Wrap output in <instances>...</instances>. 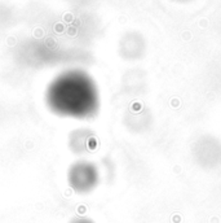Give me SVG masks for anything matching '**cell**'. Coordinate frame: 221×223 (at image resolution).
I'll return each instance as SVG.
<instances>
[{
  "label": "cell",
  "instance_id": "obj_1",
  "mask_svg": "<svg viewBox=\"0 0 221 223\" xmlns=\"http://www.w3.org/2000/svg\"><path fill=\"white\" fill-rule=\"evenodd\" d=\"M44 101L53 114L63 118L89 119L100 110V94L95 79L83 70L58 74L45 90Z\"/></svg>",
  "mask_w": 221,
  "mask_h": 223
},
{
  "label": "cell",
  "instance_id": "obj_2",
  "mask_svg": "<svg viewBox=\"0 0 221 223\" xmlns=\"http://www.w3.org/2000/svg\"><path fill=\"white\" fill-rule=\"evenodd\" d=\"M67 182L74 192L87 194L100 183V171L93 162L80 160L74 162L67 171Z\"/></svg>",
  "mask_w": 221,
  "mask_h": 223
},
{
  "label": "cell",
  "instance_id": "obj_3",
  "mask_svg": "<svg viewBox=\"0 0 221 223\" xmlns=\"http://www.w3.org/2000/svg\"><path fill=\"white\" fill-rule=\"evenodd\" d=\"M69 147L75 154L88 153L96 147L95 135L87 129H79L71 131L69 137Z\"/></svg>",
  "mask_w": 221,
  "mask_h": 223
},
{
  "label": "cell",
  "instance_id": "obj_4",
  "mask_svg": "<svg viewBox=\"0 0 221 223\" xmlns=\"http://www.w3.org/2000/svg\"><path fill=\"white\" fill-rule=\"evenodd\" d=\"M70 223H95L92 219L89 218H75V219H73Z\"/></svg>",
  "mask_w": 221,
  "mask_h": 223
}]
</instances>
